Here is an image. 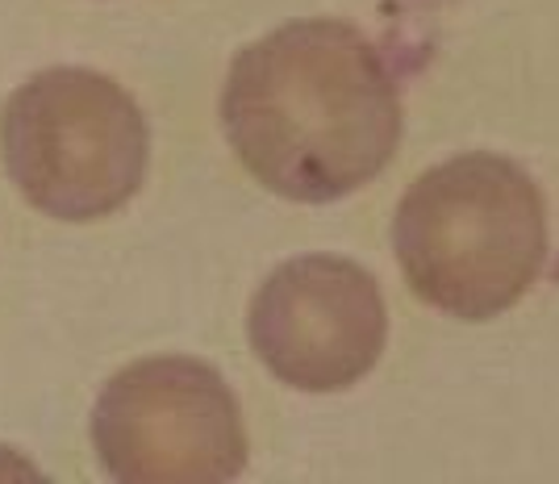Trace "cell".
<instances>
[{"label":"cell","mask_w":559,"mask_h":484,"mask_svg":"<svg viewBox=\"0 0 559 484\" xmlns=\"http://www.w3.org/2000/svg\"><path fill=\"white\" fill-rule=\"evenodd\" d=\"M393 251L426 305L489 322L535 288L547 263L543 192L506 155H455L401 197Z\"/></svg>","instance_id":"2"},{"label":"cell","mask_w":559,"mask_h":484,"mask_svg":"<svg viewBox=\"0 0 559 484\" xmlns=\"http://www.w3.org/2000/svg\"><path fill=\"white\" fill-rule=\"evenodd\" d=\"M222 126L267 192L330 205L389 167L405 117L393 71L355 25L301 17L234 55Z\"/></svg>","instance_id":"1"},{"label":"cell","mask_w":559,"mask_h":484,"mask_svg":"<svg viewBox=\"0 0 559 484\" xmlns=\"http://www.w3.org/2000/svg\"><path fill=\"white\" fill-rule=\"evenodd\" d=\"M0 155L34 209L59 222H96L134 201L151 163V130L117 80L47 68L4 101Z\"/></svg>","instance_id":"3"},{"label":"cell","mask_w":559,"mask_h":484,"mask_svg":"<svg viewBox=\"0 0 559 484\" xmlns=\"http://www.w3.org/2000/svg\"><path fill=\"white\" fill-rule=\"evenodd\" d=\"M259 364L301 392L359 385L389 343V309L376 276L347 255H301L259 284L247 309Z\"/></svg>","instance_id":"5"},{"label":"cell","mask_w":559,"mask_h":484,"mask_svg":"<svg viewBox=\"0 0 559 484\" xmlns=\"http://www.w3.org/2000/svg\"><path fill=\"white\" fill-rule=\"evenodd\" d=\"M93 447L121 484H226L247 468L230 385L192 355H155L117 371L96 397Z\"/></svg>","instance_id":"4"}]
</instances>
